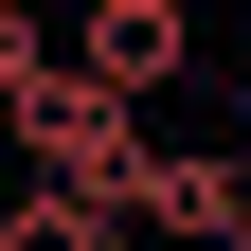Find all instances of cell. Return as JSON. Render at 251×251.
Segmentation results:
<instances>
[{"instance_id": "cell-1", "label": "cell", "mask_w": 251, "mask_h": 251, "mask_svg": "<svg viewBox=\"0 0 251 251\" xmlns=\"http://www.w3.org/2000/svg\"><path fill=\"white\" fill-rule=\"evenodd\" d=\"M0 126H18V162H36V179H72V198H144V162H162V144H144V90H108L90 54H54Z\"/></svg>"}, {"instance_id": "cell-2", "label": "cell", "mask_w": 251, "mask_h": 251, "mask_svg": "<svg viewBox=\"0 0 251 251\" xmlns=\"http://www.w3.org/2000/svg\"><path fill=\"white\" fill-rule=\"evenodd\" d=\"M126 215H144L162 251H251V162H233V144H162Z\"/></svg>"}, {"instance_id": "cell-3", "label": "cell", "mask_w": 251, "mask_h": 251, "mask_svg": "<svg viewBox=\"0 0 251 251\" xmlns=\"http://www.w3.org/2000/svg\"><path fill=\"white\" fill-rule=\"evenodd\" d=\"M72 54L108 90H144V108H162L179 72H198V0H72Z\"/></svg>"}, {"instance_id": "cell-4", "label": "cell", "mask_w": 251, "mask_h": 251, "mask_svg": "<svg viewBox=\"0 0 251 251\" xmlns=\"http://www.w3.org/2000/svg\"><path fill=\"white\" fill-rule=\"evenodd\" d=\"M0 251H144V215H126V198H72V179H36V198H0Z\"/></svg>"}, {"instance_id": "cell-5", "label": "cell", "mask_w": 251, "mask_h": 251, "mask_svg": "<svg viewBox=\"0 0 251 251\" xmlns=\"http://www.w3.org/2000/svg\"><path fill=\"white\" fill-rule=\"evenodd\" d=\"M36 72H54V18H36V0H0V108H18Z\"/></svg>"}, {"instance_id": "cell-6", "label": "cell", "mask_w": 251, "mask_h": 251, "mask_svg": "<svg viewBox=\"0 0 251 251\" xmlns=\"http://www.w3.org/2000/svg\"><path fill=\"white\" fill-rule=\"evenodd\" d=\"M233 162H251V108H233Z\"/></svg>"}]
</instances>
